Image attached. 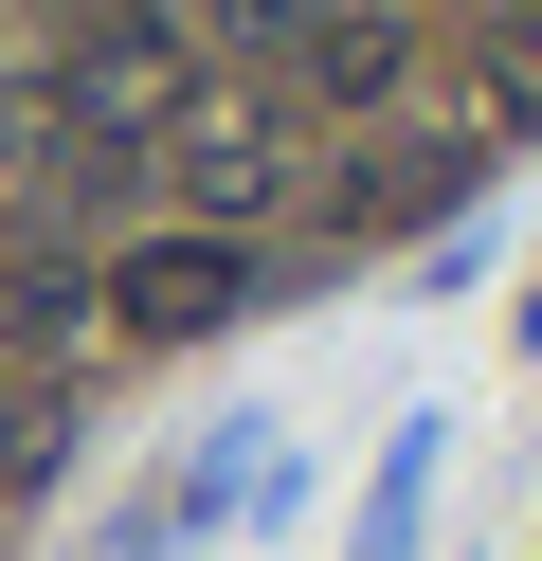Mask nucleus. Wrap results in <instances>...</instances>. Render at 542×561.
Here are the masks:
<instances>
[{"label": "nucleus", "mask_w": 542, "mask_h": 561, "mask_svg": "<svg viewBox=\"0 0 542 561\" xmlns=\"http://www.w3.org/2000/svg\"><path fill=\"white\" fill-rule=\"evenodd\" d=\"M0 146H36V91H19V73H0Z\"/></svg>", "instance_id": "nucleus-9"}, {"label": "nucleus", "mask_w": 542, "mask_h": 561, "mask_svg": "<svg viewBox=\"0 0 542 561\" xmlns=\"http://www.w3.org/2000/svg\"><path fill=\"white\" fill-rule=\"evenodd\" d=\"M55 471V399H36V380H0V489H36Z\"/></svg>", "instance_id": "nucleus-8"}, {"label": "nucleus", "mask_w": 542, "mask_h": 561, "mask_svg": "<svg viewBox=\"0 0 542 561\" xmlns=\"http://www.w3.org/2000/svg\"><path fill=\"white\" fill-rule=\"evenodd\" d=\"M470 163H488V146H380V163L344 182V236H416V218H452Z\"/></svg>", "instance_id": "nucleus-5"}, {"label": "nucleus", "mask_w": 542, "mask_h": 561, "mask_svg": "<svg viewBox=\"0 0 542 561\" xmlns=\"http://www.w3.org/2000/svg\"><path fill=\"white\" fill-rule=\"evenodd\" d=\"M470 110H488V127H542V19H506V37L470 55Z\"/></svg>", "instance_id": "nucleus-7"}, {"label": "nucleus", "mask_w": 542, "mask_h": 561, "mask_svg": "<svg viewBox=\"0 0 542 561\" xmlns=\"http://www.w3.org/2000/svg\"><path fill=\"white\" fill-rule=\"evenodd\" d=\"M380 91H397V19L380 0H344V19L289 37V110H380Z\"/></svg>", "instance_id": "nucleus-4"}, {"label": "nucleus", "mask_w": 542, "mask_h": 561, "mask_svg": "<svg viewBox=\"0 0 542 561\" xmlns=\"http://www.w3.org/2000/svg\"><path fill=\"white\" fill-rule=\"evenodd\" d=\"M0 327H19V344H72V327H91V272H72V254H19V272H0Z\"/></svg>", "instance_id": "nucleus-6"}, {"label": "nucleus", "mask_w": 542, "mask_h": 561, "mask_svg": "<svg viewBox=\"0 0 542 561\" xmlns=\"http://www.w3.org/2000/svg\"><path fill=\"white\" fill-rule=\"evenodd\" d=\"M163 163H181V199H199V236L272 218V199H289V91H253V73L181 91V110H163Z\"/></svg>", "instance_id": "nucleus-2"}, {"label": "nucleus", "mask_w": 542, "mask_h": 561, "mask_svg": "<svg viewBox=\"0 0 542 561\" xmlns=\"http://www.w3.org/2000/svg\"><path fill=\"white\" fill-rule=\"evenodd\" d=\"M91 308H108L127 344H199V327H235V308H253V254L181 218V236H145V254H108V272H91Z\"/></svg>", "instance_id": "nucleus-3"}, {"label": "nucleus", "mask_w": 542, "mask_h": 561, "mask_svg": "<svg viewBox=\"0 0 542 561\" xmlns=\"http://www.w3.org/2000/svg\"><path fill=\"white\" fill-rule=\"evenodd\" d=\"M181 91H199V55L163 37V19H72V55H55V91H36V127H55V146H163V110Z\"/></svg>", "instance_id": "nucleus-1"}]
</instances>
